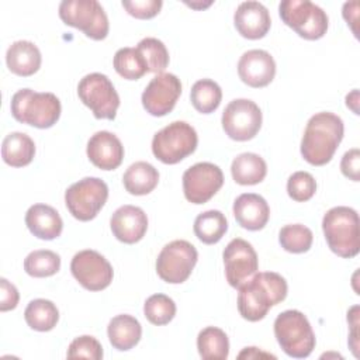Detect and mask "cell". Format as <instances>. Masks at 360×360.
Returning a JSON list of instances; mask_svg holds the SVG:
<instances>
[{"label": "cell", "mask_w": 360, "mask_h": 360, "mask_svg": "<svg viewBox=\"0 0 360 360\" xmlns=\"http://www.w3.org/2000/svg\"><path fill=\"white\" fill-rule=\"evenodd\" d=\"M238 290L239 314L249 322H257L267 315L271 307L285 300L288 285L278 273L263 271L256 273Z\"/></svg>", "instance_id": "6da1fadb"}, {"label": "cell", "mask_w": 360, "mask_h": 360, "mask_svg": "<svg viewBox=\"0 0 360 360\" xmlns=\"http://www.w3.org/2000/svg\"><path fill=\"white\" fill-rule=\"evenodd\" d=\"M345 125L340 117L322 111L312 115L301 139V155L312 166H323L330 162L343 139Z\"/></svg>", "instance_id": "7a4b0ae2"}, {"label": "cell", "mask_w": 360, "mask_h": 360, "mask_svg": "<svg viewBox=\"0 0 360 360\" xmlns=\"http://www.w3.org/2000/svg\"><path fill=\"white\" fill-rule=\"evenodd\" d=\"M322 231L329 249L343 257L352 259L360 250L359 214L350 207H333L322 219Z\"/></svg>", "instance_id": "3957f363"}, {"label": "cell", "mask_w": 360, "mask_h": 360, "mask_svg": "<svg viewBox=\"0 0 360 360\" xmlns=\"http://www.w3.org/2000/svg\"><path fill=\"white\" fill-rule=\"evenodd\" d=\"M11 114L21 122L39 129L53 127L62 111L59 98L53 93H39L21 89L11 97Z\"/></svg>", "instance_id": "277c9868"}, {"label": "cell", "mask_w": 360, "mask_h": 360, "mask_svg": "<svg viewBox=\"0 0 360 360\" xmlns=\"http://www.w3.org/2000/svg\"><path fill=\"white\" fill-rule=\"evenodd\" d=\"M274 336L283 352L294 359L308 357L316 343L309 321L297 309H287L277 315Z\"/></svg>", "instance_id": "5b68a950"}, {"label": "cell", "mask_w": 360, "mask_h": 360, "mask_svg": "<svg viewBox=\"0 0 360 360\" xmlns=\"http://www.w3.org/2000/svg\"><path fill=\"white\" fill-rule=\"evenodd\" d=\"M198 143L195 129L184 121H173L153 135L152 152L165 165H176L190 156Z\"/></svg>", "instance_id": "8992f818"}, {"label": "cell", "mask_w": 360, "mask_h": 360, "mask_svg": "<svg viewBox=\"0 0 360 360\" xmlns=\"http://www.w3.org/2000/svg\"><path fill=\"white\" fill-rule=\"evenodd\" d=\"M278 14L283 22L304 39H319L328 31L326 13L309 0H283Z\"/></svg>", "instance_id": "52a82bcc"}, {"label": "cell", "mask_w": 360, "mask_h": 360, "mask_svg": "<svg viewBox=\"0 0 360 360\" xmlns=\"http://www.w3.org/2000/svg\"><path fill=\"white\" fill-rule=\"evenodd\" d=\"M60 20L84 32L86 37L101 41L108 35V17L97 0H63L59 4Z\"/></svg>", "instance_id": "ba28073f"}, {"label": "cell", "mask_w": 360, "mask_h": 360, "mask_svg": "<svg viewBox=\"0 0 360 360\" xmlns=\"http://www.w3.org/2000/svg\"><path fill=\"white\" fill-rule=\"evenodd\" d=\"M80 101L97 120H114L120 107V96L111 80L103 73H89L77 84Z\"/></svg>", "instance_id": "9c48e42d"}, {"label": "cell", "mask_w": 360, "mask_h": 360, "mask_svg": "<svg viewBox=\"0 0 360 360\" xmlns=\"http://www.w3.org/2000/svg\"><path fill=\"white\" fill-rule=\"evenodd\" d=\"M108 198V187L98 177H84L65 191V204L79 221H91L97 217Z\"/></svg>", "instance_id": "30bf717a"}, {"label": "cell", "mask_w": 360, "mask_h": 360, "mask_svg": "<svg viewBox=\"0 0 360 360\" xmlns=\"http://www.w3.org/2000/svg\"><path fill=\"white\" fill-rule=\"evenodd\" d=\"M198 260V252L187 240L176 239L163 246L156 259L158 276L169 284H181L190 276Z\"/></svg>", "instance_id": "8fae6325"}, {"label": "cell", "mask_w": 360, "mask_h": 360, "mask_svg": "<svg viewBox=\"0 0 360 360\" xmlns=\"http://www.w3.org/2000/svg\"><path fill=\"white\" fill-rule=\"evenodd\" d=\"M262 111L259 105L249 98L232 100L222 112V128L225 134L239 142L249 141L257 135L262 128Z\"/></svg>", "instance_id": "7c38bea8"}, {"label": "cell", "mask_w": 360, "mask_h": 360, "mask_svg": "<svg viewBox=\"0 0 360 360\" xmlns=\"http://www.w3.org/2000/svg\"><path fill=\"white\" fill-rule=\"evenodd\" d=\"M70 271L79 284L89 291H101L107 288L114 277V270L110 262L91 249L80 250L73 256Z\"/></svg>", "instance_id": "4fadbf2b"}, {"label": "cell", "mask_w": 360, "mask_h": 360, "mask_svg": "<svg viewBox=\"0 0 360 360\" xmlns=\"http://www.w3.org/2000/svg\"><path fill=\"white\" fill-rule=\"evenodd\" d=\"M224 184L222 170L210 162H200L183 174V193L191 204H204L211 200Z\"/></svg>", "instance_id": "5bb4252c"}, {"label": "cell", "mask_w": 360, "mask_h": 360, "mask_svg": "<svg viewBox=\"0 0 360 360\" xmlns=\"http://www.w3.org/2000/svg\"><path fill=\"white\" fill-rule=\"evenodd\" d=\"M225 264V277L231 287L239 288L252 278L259 269L257 253L245 239H232L222 253Z\"/></svg>", "instance_id": "9a60e30c"}, {"label": "cell", "mask_w": 360, "mask_h": 360, "mask_svg": "<svg viewBox=\"0 0 360 360\" xmlns=\"http://www.w3.org/2000/svg\"><path fill=\"white\" fill-rule=\"evenodd\" d=\"M181 94L180 79L173 73L156 75L142 93V105L153 117L169 114Z\"/></svg>", "instance_id": "2e32d148"}, {"label": "cell", "mask_w": 360, "mask_h": 360, "mask_svg": "<svg viewBox=\"0 0 360 360\" xmlns=\"http://www.w3.org/2000/svg\"><path fill=\"white\" fill-rule=\"evenodd\" d=\"M238 75L250 87H266L276 76V62L267 51L250 49L240 56Z\"/></svg>", "instance_id": "e0dca14e"}, {"label": "cell", "mask_w": 360, "mask_h": 360, "mask_svg": "<svg viewBox=\"0 0 360 360\" xmlns=\"http://www.w3.org/2000/svg\"><path fill=\"white\" fill-rule=\"evenodd\" d=\"M110 226L112 235L120 242L132 245L145 236L148 229V217L139 207L122 205L111 215Z\"/></svg>", "instance_id": "ac0fdd59"}, {"label": "cell", "mask_w": 360, "mask_h": 360, "mask_svg": "<svg viewBox=\"0 0 360 360\" xmlns=\"http://www.w3.org/2000/svg\"><path fill=\"white\" fill-rule=\"evenodd\" d=\"M89 160L101 170L117 169L124 159V146L121 141L108 131L96 132L87 142Z\"/></svg>", "instance_id": "d6986e66"}, {"label": "cell", "mask_w": 360, "mask_h": 360, "mask_svg": "<svg viewBox=\"0 0 360 360\" xmlns=\"http://www.w3.org/2000/svg\"><path fill=\"white\" fill-rule=\"evenodd\" d=\"M236 31L248 39L263 38L271 25L269 10L259 1H243L233 14Z\"/></svg>", "instance_id": "ffe728a7"}, {"label": "cell", "mask_w": 360, "mask_h": 360, "mask_svg": "<svg viewBox=\"0 0 360 360\" xmlns=\"http://www.w3.org/2000/svg\"><path fill=\"white\" fill-rule=\"evenodd\" d=\"M233 217L236 222L248 231H260L270 218L267 201L255 193H245L233 201Z\"/></svg>", "instance_id": "44dd1931"}, {"label": "cell", "mask_w": 360, "mask_h": 360, "mask_svg": "<svg viewBox=\"0 0 360 360\" xmlns=\"http://www.w3.org/2000/svg\"><path fill=\"white\" fill-rule=\"evenodd\" d=\"M25 225L38 239L52 240L62 233L63 221L59 212L46 204H34L25 214Z\"/></svg>", "instance_id": "7402d4cb"}, {"label": "cell", "mask_w": 360, "mask_h": 360, "mask_svg": "<svg viewBox=\"0 0 360 360\" xmlns=\"http://www.w3.org/2000/svg\"><path fill=\"white\" fill-rule=\"evenodd\" d=\"M6 62L10 72L17 76H32L41 68L42 56L38 46L31 41L13 42L6 53Z\"/></svg>", "instance_id": "603a6c76"}, {"label": "cell", "mask_w": 360, "mask_h": 360, "mask_svg": "<svg viewBox=\"0 0 360 360\" xmlns=\"http://www.w3.org/2000/svg\"><path fill=\"white\" fill-rule=\"evenodd\" d=\"M107 335L114 349L127 352L139 343L142 336V326L135 316L121 314L110 321L107 326Z\"/></svg>", "instance_id": "cb8c5ba5"}, {"label": "cell", "mask_w": 360, "mask_h": 360, "mask_svg": "<svg viewBox=\"0 0 360 360\" xmlns=\"http://www.w3.org/2000/svg\"><path fill=\"white\" fill-rule=\"evenodd\" d=\"M35 143L24 132H10L1 143V158L11 167H22L32 162Z\"/></svg>", "instance_id": "d4e9b609"}, {"label": "cell", "mask_w": 360, "mask_h": 360, "mask_svg": "<svg viewBox=\"0 0 360 360\" xmlns=\"http://www.w3.org/2000/svg\"><path fill=\"white\" fill-rule=\"evenodd\" d=\"M232 179L240 186H253L264 180L267 165L262 156L252 152L238 155L231 165Z\"/></svg>", "instance_id": "484cf974"}, {"label": "cell", "mask_w": 360, "mask_h": 360, "mask_svg": "<svg viewBox=\"0 0 360 360\" xmlns=\"http://www.w3.org/2000/svg\"><path fill=\"white\" fill-rule=\"evenodd\" d=\"M125 190L132 195H145L159 183V172L148 162L132 163L122 176Z\"/></svg>", "instance_id": "4316f807"}, {"label": "cell", "mask_w": 360, "mask_h": 360, "mask_svg": "<svg viewBox=\"0 0 360 360\" xmlns=\"http://www.w3.org/2000/svg\"><path fill=\"white\" fill-rule=\"evenodd\" d=\"M197 349L204 360H225L229 356V339L222 329L207 326L197 336Z\"/></svg>", "instance_id": "83f0119b"}, {"label": "cell", "mask_w": 360, "mask_h": 360, "mask_svg": "<svg viewBox=\"0 0 360 360\" xmlns=\"http://www.w3.org/2000/svg\"><path fill=\"white\" fill-rule=\"evenodd\" d=\"M24 319L31 329L38 332H48L56 326L59 321V311L52 301L37 298L27 305L24 311Z\"/></svg>", "instance_id": "f1b7e54d"}, {"label": "cell", "mask_w": 360, "mask_h": 360, "mask_svg": "<svg viewBox=\"0 0 360 360\" xmlns=\"http://www.w3.org/2000/svg\"><path fill=\"white\" fill-rule=\"evenodd\" d=\"M194 233L205 245H214L222 239L228 231V221L218 210H210L197 215Z\"/></svg>", "instance_id": "f546056e"}, {"label": "cell", "mask_w": 360, "mask_h": 360, "mask_svg": "<svg viewBox=\"0 0 360 360\" xmlns=\"http://www.w3.org/2000/svg\"><path fill=\"white\" fill-rule=\"evenodd\" d=\"M190 100L198 112L211 114L221 104L222 90L217 82L211 79H201L193 84Z\"/></svg>", "instance_id": "4dcf8cb0"}, {"label": "cell", "mask_w": 360, "mask_h": 360, "mask_svg": "<svg viewBox=\"0 0 360 360\" xmlns=\"http://www.w3.org/2000/svg\"><path fill=\"white\" fill-rule=\"evenodd\" d=\"M112 65L115 72L127 80H138L148 73L145 59L136 48H121L115 52Z\"/></svg>", "instance_id": "1f68e13d"}, {"label": "cell", "mask_w": 360, "mask_h": 360, "mask_svg": "<svg viewBox=\"0 0 360 360\" xmlns=\"http://www.w3.org/2000/svg\"><path fill=\"white\" fill-rule=\"evenodd\" d=\"M59 269H60L59 255L48 249L34 250L24 260L25 273L37 278L53 276L59 271Z\"/></svg>", "instance_id": "d6a6232c"}, {"label": "cell", "mask_w": 360, "mask_h": 360, "mask_svg": "<svg viewBox=\"0 0 360 360\" xmlns=\"http://www.w3.org/2000/svg\"><path fill=\"white\" fill-rule=\"evenodd\" d=\"M314 240L312 231L302 224H290L280 229L278 242L290 253H305L311 249Z\"/></svg>", "instance_id": "836d02e7"}, {"label": "cell", "mask_w": 360, "mask_h": 360, "mask_svg": "<svg viewBox=\"0 0 360 360\" xmlns=\"http://www.w3.org/2000/svg\"><path fill=\"white\" fill-rule=\"evenodd\" d=\"M136 49L145 59V63L148 66V72L152 73H163V70L169 65V52L166 49V45L158 39V38H143L138 42Z\"/></svg>", "instance_id": "e575fe53"}, {"label": "cell", "mask_w": 360, "mask_h": 360, "mask_svg": "<svg viewBox=\"0 0 360 360\" xmlns=\"http://www.w3.org/2000/svg\"><path fill=\"white\" fill-rule=\"evenodd\" d=\"M143 314L150 323L156 326L166 325L176 315V304L165 294H153L145 301Z\"/></svg>", "instance_id": "d590c367"}, {"label": "cell", "mask_w": 360, "mask_h": 360, "mask_svg": "<svg viewBox=\"0 0 360 360\" xmlns=\"http://www.w3.org/2000/svg\"><path fill=\"white\" fill-rule=\"evenodd\" d=\"M316 191V181L308 172H295L287 180V193L297 202L308 201Z\"/></svg>", "instance_id": "8d00e7d4"}, {"label": "cell", "mask_w": 360, "mask_h": 360, "mask_svg": "<svg viewBox=\"0 0 360 360\" xmlns=\"http://www.w3.org/2000/svg\"><path fill=\"white\" fill-rule=\"evenodd\" d=\"M68 359H103V347L100 342L89 335L79 336L73 339L68 347Z\"/></svg>", "instance_id": "74e56055"}, {"label": "cell", "mask_w": 360, "mask_h": 360, "mask_svg": "<svg viewBox=\"0 0 360 360\" xmlns=\"http://www.w3.org/2000/svg\"><path fill=\"white\" fill-rule=\"evenodd\" d=\"M121 4L129 15L139 20L155 17L163 6L162 0H122Z\"/></svg>", "instance_id": "f35d334b"}, {"label": "cell", "mask_w": 360, "mask_h": 360, "mask_svg": "<svg viewBox=\"0 0 360 360\" xmlns=\"http://www.w3.org/2000/svg\"><path fill=\"white\" fill-rule=\"evenodd\" d=\"M340 170L343 176L353 181L360 180V150L353 148L347 150L340 160Z\"/></svg>", "instance_id": "ab89813d"}, {"label": "cell", "mask_w": 360, "mask_h": 360, "mask_svg": "<svg viewBox=\"0 0 360 360\" xmlns=\"http://www.w3.org/2000/svg\"><path fill=\"white\" fill-rule=\"evenodd\" d=\"M20 300L18 290L7 278H0V311H11L17 307Z\"/></svg>", "instance_id": "60d3db41"}, {"label": "cell", "mask_w": 360, "mask_h": 360, "mask_svg": "<svg viewBox=\"0 0 360 360\" xmlns=\"http://www.w3.org/2000/svg\"><path fill=\"white\" fill-rule=\"evenodd\" d=\"M357 311H359V307L354 305L349 312H347V322L350 323V328H352V333H350V347L354 353L356 357H359V353H357V326H359V316H357Z\"/></svg>", "instance_id": "b9f144b4"}, {"label": "cell", "mask_w": 360, "mask_h": 360, "mask_svg": "<svg viewBox=\"0 0 360 360\" xmlns=\"http://www.w3.org/2000/svg\"><path fill=\"white\" fill-rule=\"evenodd\" d=\"M357 104H359V90L354 89L352 93H349V94L346 96V105H347L354 114H359V107H357Z\"/></svg>", "instance_id": "7bdbcfd3"}]
</instances>
